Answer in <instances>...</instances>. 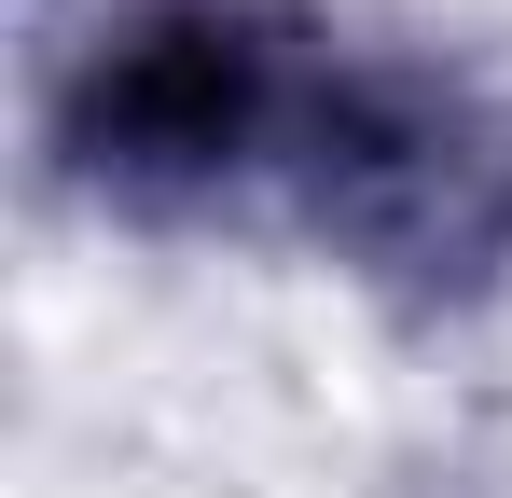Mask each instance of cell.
Returning <instances> with one entry per match:
<instances>
[{
  "mask_svg": "<svg viewBox=\"0 0 512 498\" xmlns=\"http://www.w3.org/2000/svg\"><path fill=\"white\" fill-rule=\"evenodd\" d=\"M305 236L416 291V305H471L512 277V111L443 56H374L319 28L305 111L277 139V194Z\"/></svg>",
  "mask_w": 512,
  "mask_h": 498,
  "instance_id": "1",
  "label": "cell"
},
{
  "mask_svg": "<svg viewBox=\"0 0 512 498\" xmlns=\"http://www.w3.org/2000/svg\"><path fill=\"white\" fill-rule=\"evenodd\" d=\"M305 70H319V14L291 0H125L56 83V166L125 222L263 208Z\"/></svg>",
  "mask_w": 512,
  "mask_h": 498,
  "instance_id": "2",
  "label": "cell"
}]
</instances>
